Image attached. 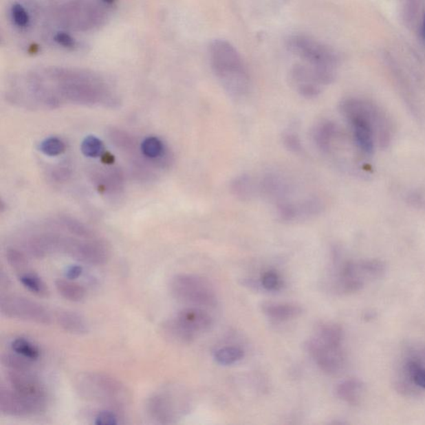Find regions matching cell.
<instances>
[{
  "label": "cell",
  "instance_id": "26",
  "mask_svg": "<svg viewBox=\"0 0 425 425\" xmlns=\"http://www.w3.org/2000/svg\"><path fill=\"white\" fill-rule=\"evenodd\" d=\"M81 151L87 157L98 158L105 153V146L97 136L88 135L82 142Z\"/></svg>",
  "mask_w": 425,
  "mask_h": 425
},
{
  "label": "cell",
  "instance_id": "2",
  "mask_svg": "<svg viewBox=\"0 0 425 425\" xmlns=\"http://www.w3.org/2000/svg\"><path fill=\"white\" fill-rule=\"evenodd\" d=\"M212 72L232 97L241 98L250 89V77L241 55L230 42L215 39L208 45Z\"/></svg>",
  "mask_w": 425,
  "mask_h": 425
},
{
  "label": "cell",
  "instance_id": "21",
  "mask_svg": "<svg viewBox=\"0 0 425 425\" xmlns=\"http://www.w3.org/2000/svg\"><path fill=\"white\" fill-rule=\"evenodd\" d=\"M55 286L58 294L70 302H82L86 298L85 288L70 279H58L55 282Z\"/></svg>",
  "mask_w": 425,
  "mask_h": 425
},
{
  "label": "cell",
  "instance_id": "6",
  "mask_svg": "<svg viewBox=\"0 0 425 425\" xmlns=\"http://www.w3.org/2000/svg\"><path fill=\"white\" fill-rule=\"evenodd\" d=\"M60 25L75 31H90L101 27L107 20L102 5L92 0H74L56 10Z\"/></svg>",
  "mask_w": 425,
  "mask_h": 425
},
{
  "label": "cell",
  "instance_id": "12",
  "mask_svg": "<svg viewBox=\"0 0 425 425\" xmlns=\"http://www.w3.org/2000/svg\"><path fill=\"white\" fill-rule=\"evenodd\" d=\"M47 400L32 399L12 389L0 388V412L11 417H30L45 412Z\"/></svg>",
  "mask_w": 425,
  "mask_h": 425
},
{
  "label": "cell",
  "instance_id": "38",
  "mask_svg": "<svg viewBox=\"0 0 425 425\" xmlns=\"http://www.w3.org/2000/svg\"><path fill=\"white\" fill-rule=\"evenodd\" d=\"M103 3L107 6H113L118 0H101Z\"/></svg>",
  "mask_w": 425,
  "mask_h": 425
},
{
  "label": "cell",
  "instance_id": "22",
  "mask_svg": "<svg viewBox=\"0 0 425 425\" xmlns=\"http://www.w3.org/2000/svg\"><path fill=\"white\" fill-rule=\"evenodd\" d=\"M19 279L23 285L35 295L42 296V298L49 296L50 292L46 284L43 283V281L39 276L32 274V272H26L19 274Z\"/></svg>",
  "mask_w": 425,
  "mask_h": 425
},
{
  "label": "cell",
  "instance_id": "4",
  "mask_svg": "<svg viewBox=\"0 0 425 425\" xmlns=\"http://www.w3.org/2000/svg\"><path fill=\"white\" fill-rule=\"evenodd\" d=\"M288 51L301 62L335 79L339 64L338 54L331 47L309 35L296 34L286 40Z\"/></svg>",
  "mask_w": 425,
  "mask_h": 425
},
{
  "label": "cell",
  "instance_id": "1",
  "mask_svg": "<svg viewBox=\"0 0 425 425\" xmlns=\"http://www.w3.org/2000/svg\"><path fill=\"white\" fill-rule=\"evenodd\" d=\"M340 112L352 132V138L366 155L374 153L376 147L391 143L393 127L390 118L375 103L360 98H349L340 103Z\"/></svg>",
  "mask_w": 425,
  "mask_h": 425
},
{
  "label": "cell",
  "instance_id": "32",
  "mask_svg": "<svg viewBox=\"0 0 425 425\" xmlns=\"http://www.w3.org/2000/svg\"><path fill=\"white\" fill-rule=\"evenodd\" d=\"M54 42L64 49L74 50L78 46L77 40L65 31H58L54 35Z\"/></svg>",
  "mask_w": 425,
  "mask_h": 425
},
{
  "label": "cell",
  "instance_id": "31",
  "mask_svg": "<svg viewBox=\"0 0 425 425\" xmlns=\"http://www.w3.org/2000/svg\"><path fill=\"white\" fill-rule=\"evenodd\" d=\"M6 259L10 267L17 271L19 274L26 272L28 261L25 256L16 250H9L6 252Z\"/></svg>",
  "mask_w": 425,
  "mask_h": 425
},
{
  "label": "cell",
  "instance_id": "30",
  "mask_svg": "<svg viewBox=\"0 0 425 425\" xmlns=\"http://www.w3.org/2000/svg\"><path fill=\"white\" fill-rule=\"evenodd\" d=\"M282 276L275 270L263 272L261 276V286L268 292H278L283 287Z\"/></svg>",
  "mask_w": 425,
  "mask_h": 425
},
{
  "label": "cell",
  "instance_id": "15",
  "mask_svg": "<svg viewBox=\"0 0 425 425\" xmlns=\"http://www.w3.org/2000/svg\"><path fill=\"white\" fill-rule=\"evenodd\" d=\"M7 380L12 390L32 399L47 400L45 387L32 371L8 370Z\"/></svg>",
  "mask_w": 425,
  "mask_h": 425
},
{
  "label": "cell",
  "instance_id": "25",
  "mask_svg": "<svg viewBox=\"0 0 425 425\" xmlns=\"http://www.w3.org/2000/svg\"><path fill=\"white\" fill-rule=\"evenodd\" d=\"M12 350L17 354L32 360H37L40 356L39 348L25 338H17L11 344Z\"/></svg>",
  "mask_w": 425,
  "mask_h": 425
},
{
  "label": "cell",
  "instance_id": "23",
  "mask_svg": "<svg viewBox=\"0 0 425 425\" xmlns=\"http://www.w3.org/2000/svg\"><path fill=\"white\" fill-rule=\"evenodd\" d=\"M242 349L236 347H226L219 349L215 353V362L222 366H230L237 363L243 358Z\"/></svg>",
  "mask_w": 425,
  "mask_h": 425
},
{
  "label": "cell",
  "instance_id": "19",
  "mask_svg": "<svg viewBox=\"0 0 425 425\" xmlns=\"http://www.w3.org/2000/svg\"><path fill=\"white\" fill-rule=\"evenodd\" d=\"M261 308L263 314L268 318L279 322L295 319L303 312L298 305L292 303H264Z\"/></svg>",
  "mask_w": 425,
  "mask_h": 425
},
{
  "label": "cell",
  "instance_id": "37",
  "mask_svg": "<svg viewBox=\"0 0 425 425\" xmlns=\"http://www.w3.org/2000/svg\"><path fill=\"white\" fill-rule=\"evenodd\" d=\"M421 37L425 43V14L423 15L422 23H421Z\"/></svg>",
  "mask_w": 425,
  "mask_h": 425
},
{
  "label": "cell",
  "instance_id": "28",
  "mask_svg": "<svg viewBox=\"0 0 425 425\" xmlns=\"http://www.w3.org/2000/svg\"><path fill=\"white\" fill-rule=\"evenodd\" d=\"M10 16L14 25L20 30H26L30 26L31 19L26 8L19 3H14L10 8Z\"/></svg>",
  "mask_w": 425,
  "mask_h": 425
},
{
  "label": "cell",
  "instance_id": "11",
  "mask_svg": "<svg viewBox=\"0 0 425 425\" xmlns=\"http://www.w3.org/2000/svg\"><path fill=\"white\" fill-rule=\"evenodd\" d=\"M306 350L320 370L325 374L335 375L343 371L346 366V354L342 345L328 344L312 338L307 340Z\"/></svg>",
  "mask_w": 425,
  "mask_h": 425
},
{
  "label": "cell",
  "instance_id": "16",
  "mask_svg": "<svg viewBox=\"0 0 425 425\" xmlns=\"http://www.w3.org/2000/svg\"><path fill=\"white\" fill-rule=\"evenodd\" d=\"M175 318L195 335L210 330L212 326L210 314L199 307L184 308L178 312Z\"/></svg>",
  "mask_w": 425,
  "mask_h": 425
},
{
  "label": "cell",
  "instance_id": "13",
  "mask_svg": "<svg viewBox=\"0 0 425 425\" xmlns=\"http://www.w3.org/2000/svg\"><path fill=\"white\" fill-rule=\"evenodd\" d=\"M291 79L296 91L307 98L316 97L332 82L320 71L302 62L292 67Z\"/></svg>",
  "mask_w": 425,
  "mask_h": 425
},
{
  "label": "cell",
  "instance_id": "7",
  "mask_svg": "<svg viewBox=\"0 0 425 425\" xmlns=\"http://www.w3.org/2000/svg\"><path fill=\"white\" fill-rule=\"evenodd\" d=\"M174 298L199 307H214L217 303L215 288L206 279L195 274H178L170 283Z\"/></svg>",
  "mask_w": 425,
  "mask_h": 425
},
{
  "label": "cell",
  "instance_id": "36",
  "mask_svg": "<svg viewBox=\"0 0 425 425\" xmlns=\"http://www.w3.org/2000/svg\"><path fill=\"white\" fill-rule=\"evenodd\" d=\"M102 162L104 164H113L115 162L114 155H112L111 153H109V152H105V153L102 155Z\"/></svg>",
  "mask_w": 425,
  "mask_h": 425
},
{
  "label": "cell",
  "instance_id": "10",
  "mask_svg": "<svg viewBox=\"0 0 425 425\" xmlns=\"http://www.w3.org/2000/svg\"><path fill=\"white\" fill-rule=\"evenodd\" d=\"M0 312L6 318L32 323L49 325L52 320L50 312L41 304L16 295L0 296Z\"/></svg>",
  "mask_w": 425,
  "mask_h": 425
},
{
  "label": "cell",
  "instance_id": "14",
  "mask_svg": "<svg viewBox=\"0 0 425 425\" xmlns=\"http://www.w3.org/2000/svg\"><path fill=\"white\" fill-rule=\"evenodd\" d=\"M66 254L80 262L91 265H102L110 258L107 247L99 241L79 242L70 240Z\"/></svg>",
  "mask_w": 425,
  "mask_h": 425
},
{
  "label": "cell",
  "instance_id": "18",
  "mask_svg": "<svg viewBox=\"0 0 425 425\" xmlns=\"http://www.w3.org/2000/svg\"><path fill=\"white\" fill-rule=\"evenodd\" d=\"M162 332L164 338L178 345H190L196 336L176 318L166 320L162 325Z\"/></svg>",
  "mask_w": 425,
  "mask_h": 425
},
{
  "label": "cell",
  "instance_id": "29",
  "mask_svg": "<svg viewBox=\"0 0 425 425\" xmlns=\"http://www.w3.org/2000/svg\"><path fill=\"white\" fill-rule=\"evenodd\" d=\"M39 151L46 155L57 156L65 152L66 145L61 139L53 136L40 143Z\"/></svg>",
  "mask_w": 425,
  "mask_h": 425
},
{
  "label": "cell",
  "instance_id": "35",
  "mask_svg": "<svg viewBox=\"0 0 425 425\" xmlns=\"http://www.w3.org/2000/svg\"><path fill=\"white\" fill-rule=\"evenodd\" d=\"M83 272V270L81 266H78V265L71 266L67 268V271L65 274L66 278L70 280L78 279V276L82 275Z\"/></svg>",
  "mask_w": 425,
  "mask_h": 425
},
{
  "label": "cell",
  "instance_id": "27",
  "mask_svg": "<svg viewBox=\"0 0 425 425\" xmlns=\"http://www.w3.org/2000/svg\"><path fill=\"white\" fill-rule=\"evenodd\" d=\"M142 154L149 159L162 157L164 152V146L162 140L155 136H150L143 140L140 146Z\"/></svg>",
  "mask_w": 425,
  "mask_h": 425
},
{
  "label": "cell",
  "instance_id": "8",
  "mask_svg": "<svg viewBox=\"0 0 425 425\" xmlns=\"http://www.w3.org/2000/svg\"><path fill=\"white\" fill-rule=\"evenodd\" d=\"M400 362L396 369L394 384L397 391L404 395H415L420 392L414 380L415 372L425 368V343L411 342L404 346Z\"/></svg>",
  "mask_w": 425,
  "mask_h": 425
},
{
  "label": "cell",
  "instance_id": "9",
  "mask_svg": "<svg viewBox=\"0 0 425 425\" xmlns=\"http://www.w3.org/2000/svg\"><path fill=\"white\" fill-rule=\"evenodd\" d=\"M174 389L155 392L146 401L148 416L155 422L169 424L177 422L187 411L186 399Z\"/></svg>",
  "mask_w": 425,
  "mask_h": 425
},
{
  "label": "cell",
  "instance_id": "34",
  "mask_svg": "<svg viewBox=\"0 0 425 425\" xmlns=\"http://www.w3.org/2000/svg\"><path fill=\"white\" fill-rule=\"evenodd\" d=\"M413 380L419 390L425 391V368H420L417 371Z\"/></svg>",
  "mask_w": 425,
  "mask_h": 425
},
{
  "label": "cell",
  "instance_id": "33",
  "mask_svg": "<svg viewBox=\"0 0 425 425\" xmlns=\"http://www.w3.org/2000/svg\"><path fill=\"white\" fill-rule=\"evenodd\" d=\"M119 424L118 417L111 411L99 412L95 418V424L97 425H116Z\"/></svg>",
  "mask_w": 425,
  "mask_h": 425
},
{
  "label": "cell",
  "instance_id": "3",
  "mask_svg": "<svg viewBox=\"0 0 425 425\" xmlns=\"http://www.w3.org/2000/svg\"><path fill=\"white\" fill-rule=\"evenodd\" d=\"M80 396L114 408H123L130 403L129 391L118 379L101 372L80 373L75 378Z\"/></svg>",
  "mask_w": 425,
  "mask_h": 425
},
{
  "label": "cell",
  "instance_id": "5",
  "mask_svg": "<svg viewBox=\"0 0 425 425\" xmlns=\"http://www.w3.org/2000/svg\"><path fill=\"white\" fill-rule=\"evenodd\" d=\"M386 263L379 259H363L344 263L335 279V290L339 294H353L362 291L367 284L383 278Z\"/></svg>",
  "mask_w": 425,
  "mask_h": 425
},
{
  "label": "cell",
  "instance_id": "24",
  "mask_svg": "<svg viewBox=\"0 0 425 425\" xmlns=\"http://www.w3.org/2000/svg\"><path fill=\"white\" fill-rule=\"evenodd\" d=\"M2 364L8 370L32 371L34 368V362L30 359L20 356L17 353H6L2 356Z\"/></svg>",
  "mask_w": 425,
  "mask_h": 425
},
{
  "label": "cell",
  "instance_id": "20",
  "mask_svg": "<svg viewBox=\"0 0 425 425\" xmlns=\"http://www.w3.org/2000/svg\"><path fill=\"white\" fill-rule=\"evenodd\" d=\"M56 320L64 331L74 335H85L89 331V326L85 318L77 312L60 310L56 312Z\"/></svg>",
  "mask_w": 425,
  "mask_h": 425
},
{
  "label": "cell",
  "instance_id": "17",
  "mask_svg": "<svg viewBox=\"0 0 425 425\" xmlns=\"http://www.w3.org/2000/svg\"><path fill=\"white\" fill-rule=\"evenodd\" d=\"M366 386L359 379H348L338 384L336 394L340 400L352 406H358L364 398Z\"/></svg>",
  "mask_w": 425,
  "mask_h": 425
}]
</instances>
